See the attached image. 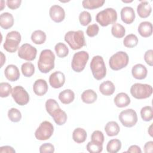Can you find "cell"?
<instances>
[{"instance_id":"1","label":"cell","mask_w":153,"mask_h":153,"mask_svg":"<svg viewBox=\"0 0 153 153\" xmlns=\"http://www.w3.org/2000/svg\"><path fill=\"white\" fill-rule=\"evenodd\" d=\"M55 55L50 49L41 51L38 61V68L42 73H48L54 67Z\"/></svg>"},{"instance_id":"2","label":"cell","mask_w":153,"mask_h":153,"mask_svg":"<svg viewBox=\"0 0 153 153\" xmlns=\"http://www.w3.org/2000/svg\"><path fill=\"white\" fill-rule=\"evenodd\" d=\"M65 41L74 50H78L86 45L84 32L81 30H70L65 35Z\"/></svg>"},{"instance_id":"3","label":"cell","mask_w":153,"mask_h":153,"mask_svg":"<svg viewBox=\"0 0 153 153\" xmlns=\"http://www.w3.org/2000/svg\"><path fill=\"white\" fill-rule=\"evenodd\" d=\"M90 69L94 78L97 80L103 79L106 74V68L103 59L100 56L93 57L90 64Z\"/></svg>"},{"instance_id":"4","label":"cell","mask_w":153,"mask_h":153,"mask_svg":"<svg viewBox=\"0 0 153 153\" xmlns=\"http://www.w3.org/2000/svg\"><path fill=\"white\" fill-rule=\"evenodd\" d=\"M96 20L102 26H107L116 22L117 13L112 8H106L97 14Z\"/></svg>"},{"instance_id":"5","label":"cell","mask_w":153,"mask_h":153,"mask_svg":"<svg viewBox=\"0 0 153 153\" xmlns=\"http://www.w3.org/2000/svg\"><path fill=\"white\" fill-rule=\"evenodd\" d=\"M129 57L128 54L122 51H118L114 54L109 60V65L114 71L120 70L128 63Z\"/></svg>"},{"instance_id":"6","label":"cell","mask_w":153,"mask_h":153,"mask_svg":"<svg viewBox=\"0 0 153 153\" xmlns=\"http://www.w3.org/2000/svg\"><path fill=\"white\" fill-rule=\"evenodd\" d=\"M130 91L131 94L134 98L137 99H143L151 96L153 89L151 85L135 83L131 85Z\"/></svg>"},{"instance_id":"7","label":"cell","mask_w":153,"mask_h":153,"mask_svg":"<svg viewBox=\"0 0 153 153\" xmlns=\"http://www.w3.org/2000/svg\"><path fill=\"white\" fill-rule=\"evenodd\" d=\"M21 38V35L18 31L13 30L8 32L3 44L4 48L10 53L16 52L19 48Z\"/></svg>"},{"instance_id":"8","label":"cell","mask_w":153,"mask_h":153,"mask_svg":"<svg viewBox=\"0 0 153 153\" xmlns=\"http://www.w3.org/2000/svg\"><path fill=\"white\" fill-rule=\"evenodd\" d=\"M89 59V55L87 51H80L75 53L72 57L71 67L76 72L83 71Z\"/></svg>"},{"instance_id":"9","label":"cell","mask_w":153,"mask_h":153,"mask_svg":"<svg viewBox=\"0 0 153 153\" xmlns=\"http://www.w3.org/2000/svg\"><path fill=\"white\" fill-rule=\"evenodd\" d=\"M53 132L54 127L53 124L48 121H44L36 130L35 136L38 140H45L50 139Z\"/></svg>"},{"instance_id":"10","label":"cell","mask_w":153,"mask_h":153,"mask_svg":"<svg viewBox=\"0 0 153 153\" xmlns=\"http://www.w3.org/2000/svg\"><path fill=\"white\" fill-rule=\"evenodd\" d=\"M118 118L123 126L126 127H131L135 126L137 122V114L133 109L122 111L118 115Z\"/></svg>"},{"instance_id":"11","label":"cell","mask_w":153,"mask_h":153,"mask_svg":"<svg viewBox=\"0 0 153 153\" xmlns=\"http://www.w3.org/2000/svg\"><path fill=\"white\" fill-rule=\"evenodd\" d=\"M11 95L16 103L20 106L26 105L29 101L28 93L21 85L15 86L12 90Z\"/></svg>"},{"instance_id":"12","label":"cell","mask_w":153,"mask_h":153,"mask_svg":"<svg viewBox=\"0 0 153 153\" xmlns=\"http://www.w3.org/2000/svg\"><path fill=\"white\" fill-rule=\"evenodd\" d=\"M37 50L32 45L26 43L22 45L18 50V56L20 59L32 61L36 56Z\"/></svg>"},{"instance_id":"13","label":"cell","mask_w":153,"mask_h":153,"mask_svg":"<svg viewBox=\"0 0 153 153\" xmlns=\"http://www.w3.org/2000/svg\"><path fill=\"white\" fill-rule=\"evenodd\" d=\"M65 82V76L61 71H55L50 75L49 83L53 88H60L63 85Z\"/></svg>"},{"instance_id":"14","label":"cell","mask_w":153,"mask_h":153,"mask_svg":"<svg viewBox=\"0 0 153 153\" xmlns=\"http://www.w3.org/2000/svg\"><path fill=\"white\" fill-rule=\"evenodd\" d=\"M49 14L52 20L56 23L62 22L65 17V12L64 9L59 5H52L50 8Z\"/></svg>"},{"instance_id":"15","label":"cell","mask_w":153,"mask_h":153,"mask_svg":"<svg viewBox=\"0 0 153 153\" xmlns=\"http://www.w3.org/2000/svg\"><path fill=\"white\" fill-rule=\"evenodd\" d=\"M120 14L122 21L126 24L132 23L136 17L133 8L128 6L123 7L121 10Z\"/></svg>"},{"instance_id":"16","label":"cell","mask_w":153,"mask_h":153,"mask_svg":"<svg viewBox=\"0 0 153 153\" xmlns=\"http://www.w3.org/2000/svg\"><path fill=\"white\" fill-rule=\"evenodd\" d=\"M4 74L5 77L10 81H16L20 78V72L14 65H8L4 70Z\"/></svg>"},{"instance_id":"17","label":"cell","mask_w":153,"mask_h":153,"mask_svg":"<svg viewBox=\"0 0 153 153\" xmlns=\"http://www.w3.org/2000/svg\"><path fill=\"white\" fill-rule=\"evenodd\" d=\"M131 74L134 78L137 79H143L146 77L148 71L143 65L138 63L133 66Z\"/></svg>"},{"instance_id":"18","label":"cell","mask_w":153,"mask_h":153,"mask_svg":"<svg viewBox=\"0 0 153 153\" xmlns=\"http://www.w3.org/2000/svg\"><path fill=\"white\" fill-rule=\"evenodd\" d=\"M48 87L45 80L43 79H36L33 85L34 93L39 96L44 95L48 91Z\"/></svg>"},{"instance_id":"19","label":"cell","mask_w":153,"mask_h":153,"mask_svg":"<svg viewBox=\"0 0 153 153\" xmlns=\"http://www.w3.org/2000/svg\"><path fill=\"white\" fill-rule=\"evenodd\" d=\"M152 7L146 1H142L137 7V13L141 18H146L151 13Z\"/></svg>"},{"instance_id":"20","label":"cell","mask_w":153,"mask_h":153,"mask_svg":"<svg viewBox=\"0 0 153 153\" xmlns=\"http://www.w3.org/2000/svg\"><path fill=\"white\" fill-rule=\"evenodd\" d=\"M13 16L8 12L3 13L0 15V26L2 28L8 29L13 26Z\"/></svg>"},{"instance_id":"21","label":"cell","mask_w":153,"mask_h":153,"mask_svg":"<svg viewBox=\"0 0 153 153\" xmlns=\"http://www.w3.org/2000/svg\"><path fill=\"white\" fill-rule=\"evenodd\" d=\"M114 103L118 108H124L130 103V98L124 92L118 93L114 98Z\"/></svg>"},{"instance_id":"22","label":"cell","mask_w":153,"mask_h":153,"mask_svg":"<svg viewBox=\"0 0 153 153\" xmlns=\"http://www.w3.org/2000/svg\"><path fill=\"white\" fill-rule=\"evenodd\" d=\"M137 30L142 37H149L152 34V25L150 22H142L139 24Z\"/></svg>"},{"instance_id":"23","label":"cell","mask_w":153,"mask_h":153,"mask_svg":"<svg viewBox=\"0 0 153 153\" xmlns=\"http://www.w3.org/2000/svg\"><path fill=\"white\" fill-rule=\"evenodd\" d=\"M54 121V122L59 126L63 125L67 120V115L66 112L59 108L55 109L50 115Z\"/></svg>"},{"instance_id":"24","label":"cell","mask_w":153,"mask_h":153,"mask_svg":"<svg viewBox=\"0 0 153 153\" xmlns=\"http://www.w3.org/2000/svg\"><path fill=\"white\" fill-rule=\"evenodd\" d=\"M115 90V87L114 83L111 81H105L102 82L99 85V91L105 96L112 95Z\"/></svg>"},{"instance_id":"25","label":"cell","mask_w":153,"mask_h":153,"mask_svg":"<svg viewBox=\"0 0 153 153\" xmlns=\"http://www.w3.org/2000/svg\"><path fill=\"white\" fill-rule=\"evenodd\" d=\"M74 92L71 89L64 90L59 94V99L63 104H69L74 101Z\"/></svg>"},{"instance_id":"26","label":"cell","mask_w":153,"mask_h":153,"mask_svg":"<svg viewBox=\"0 0 153 153\" xmlns=\"http://www.w3.org/2000/svg\"><path fill=\"white\" fill-rule=\"evenodd\" d=\"M105 130L108 136H114L119 133L120 128L117 122L111 121L106 123L105 126Z\"/></svg>"},{"instance_id":"27","label":"cell","mask_w":153,"mask_h":153,"mask_svg":"<svg viewBox=\"0 0 153 153\" xmlns=\"http://www.w3.org/2000/svg\"><path fill=\"white\" fill-rule=\"evenodd\" d=\"M81 97L83 102L87 104H90L94 103L97 100V95L93 90L88 89L82 92Z\"/></svg>"},{"instance_id":"28","label":"cell","mask_w":153,"mask_h":153,"mask_svg":"<svg viewBox=\"0 0 153 153\" xmlns=\"http://www.w3.org/2000/svg\"><path fill=\"white\" fill-rule=\"evenodd\" d=\"M87 138L86 131L81 127L76 128L72 133V139L77 143H81L85 141Z\"/></svg>"},{"instance_id":"29","label":"cell","mask_w":153,"mask_h":153,"mask_svg":"<svg viewBox=\"0 0 153 153\" xmlns=\"http://www.w3.org/2000/svg\"><path fill=\"white\" fill-rule=\"evenodd\" d=\"M46 34L41 30H35L31 35V39L35 44H42L46 40Z\"/></svg>"},{"instance_id":"30","label":"cell","mask_w":153,"mask_h":153,"mask_svg":"<svg viewBox=\"0 0 153 153\" xmlns=\"http://www.w3.org/2000/svg\"><path fill=\"white\" fill-rule=\"evenodd\" d=\"M121 148V142L118 139L110 140L106 145V150L109 153H117Z\"/></svg>"},{"instance_id":"31","label":"cell","mask_w":153,"mask_h":153,"mask_svg":"<svg viewBox=\"0 0 153 153\" xmlns=\"http://www.w3.org/2000/svg\"><path fill=\"white\" fill-rule=\"evenodd\" d=\"M105 2V0H83L82 4L84 8L93 10L102 7Z\"/></svg>"},{"instance_id":"32","label":"cell","mask_w":153,"mask_h":153,"mask_svg":"<svg viewBox=\"0 0 153 153\" xmlns=\"http://www.w3.org/2000/svg\"><path fill=\"white\" fill-rule=\"evenodd\" d=\"M111 33L114 37L121 38L126 33V29L122 25L118 23H115L111 27Z\"/></svg>"},{"instance_id":"33","label":"cell","mask_w":153,"mask_h":153,"mask_svg":"<svg viewBox=\"0 0 153 153\" xmlns=\"http://www.w3.org/2000/svg\"><path fill=\"white\" fill-rule=\"evenodd\" d=\"M54 50L57 56L60 58L65 57L68 55L69 53V49L68 47L63 42H59L56 44Z\"/></svg>"},{"instance_id":"34","label":"cell","mask_w":153,"mask_h":153,"mask_svg":"<svg viewBox=\"0 0 153 153\" xmlns=\"http://www.w3.org/2000/svg\"><path fill=\"white\" fill-rule=\"evenodd\" d=\"M138 38L134 34L127 35L123 40V44L128 48H133L137 45Z\"/></svg>"},{"instance_id":"35","label":"cell","mask_w":153,"mask_h":153,"mask_svg":"<svg viewBox=\"0 0 153 153\" xmlns=\"http://www.w3.org/2000/svg\"><path fill=\"white\" fill-rule=\"evenodd\" d=\"M22 74L26 77H30L35 72V66L30 62H26L21 66Z\"/></svg>"},{"instance_id":"36","label":"cell","mask_w":153,"mask_h":153,"mask_svg":"<svg viewBox=\"0 0 153 153\" xmlns=\"http://www.w3.org/2000/svg\"><path fill=\"white\" fill-rule=\"evenodd\" d=\"M140 115L145 121H150L153 118V110L151 106H145L140 110Z\"/></svg>"},{"instance_id":"37","label":"cell","mask_w":153,"mask_h":153,"mask_svg":"<svg viewBox=\"0 0 153 153\" xmlns=\"http://www.w3.org/2000/svg\"><path fill=\"white\" fill-rule=\"evenodd\" d=\"M87 150L91 153H100L103 150V144L91 140L86 146Z\"/></svg>"},{"instance_id":"38","label":"cell","mask_w":153,"mask_h":153,"mask_svg":"<svg viewBox=\"0 0 153 153\" xmlns=\"http://www.w3.org/2000/svg\"><path fill=\"white\" fill-rule=\"evenodd\" d=\"M8 117L12 122L17 123L20 121L22 118V114L17 108H12L8 111Z\"/></svg>"},{"instance_id":"39","label":"cell","mask_w":153,"mask_h":153,"mask_svg":"<svg viewBox=\"0 0 153 153\" xmlns=\"http://www.w3.org/2000/svg\"><path fill=\"white\" fill-rule=\"evenodd\" d=\"M11 85L8 82H1L0 84V96L1 97H7L12 91Z\"/></svg>"},{"instance_id":"40","label":"cell","mask_w":153,"mask_h":153,"mask_svg":"<svg viewBox=\"0 0 153 153\" xmlns=\"http://www.w3.org/2000/svg\"><path fill=\"white\" fill-rule=\"evenodd\" d=\"M79 21L81 25L87 26L91 22V16L87 11H82L79 15Z\"/></svg>"},{"instance_id":"41","label":"cell","mask_w":153,"mask_h":153,"mask_svg":"<svg viewBox=\"0 0 153 153\" xmlns=\"http://www.w3.org/2000/svg\"><path fill=\"white\" fill-rule=\"evenodd\" d=\"M60 108L58 103L56 100L53 99H48L45 102V109L47 112L51 115V113L56 109Z\"/></svg>"},{"instance_id":"42","label":"cell","mask_w":153,"mask_h":153,"mask_svg":"<svg viewBox=\"0 0 153 153\" xmlns=\"http://www.w3.org/2000/svg\"><path fill=\"white\" fill-rule=\"evenodd\" d=\"M99 31V27L97 24H92L89 25L86 30L87 35L90 37L96 36Z\"/></svg>"},{"instance_id":"43","label":"cell","mask_w":153,"mask_h":153,"mask_svg":"<svg viewBox=\"0 0 153 153\" xmlns=\"http://www.w3.org/2000/svg\"><path fill=\"white\" fill-rule=\"evenodd\" d=\"M91 140L103 144L104 142V135L101 131L95 130L92 133L91 135Z\"/></svg>"},{"instance_id":"44","label":"cell","mask_w":153,"mask_h":153,"mask_svg":"<svg viewBox=\"0 0 153 153\" xmlns=\"http://www.w3.org/2000/svg\"><path fill=\"white\" fill-rule=\"evenodd\" d=\"M39 152L41 153H52L54 152V146L50 143H45L39 147Z\"/></svg>"},{"instance_id":"45","label":"cell","mask_w":153,"mask_h":153,"mask_svg":"<svg viewBox=\"0 0 153 153\" xmlns=\"http://www.w3.org/2000/svg\"><path fill=\"white\" fill-rule=\"evenodd\" d=\"M152 54H153V50L152 49L147 50L144 54V60L145 62L151 66L153 65Z\"/></svg>"},{"instance_id":"46","label":"cell","mask_w":153,"mask_h":153,"mask_svg":"<svg viewBox=\"0 0 153 153\" xmlns=\"http://www.w3.org/2000/svg\"><path fill=\"white\" fill-rule=\"evenodd\" d=\"M21 2V0H7V5L9 8L11 10H15L20 6Z\"/></svg>"},{"instance_id":"47","label":"cell","mask_w":153,"mask_h":153,"mask_svg":"<svg viewBox=\"0 0 153 153\" xmlns=\"http://www.w3.org/2000/svg\"><path fill=\"white\" fill-rule=\"evenodd\" d=\"M153 151V142L148 141L144 145V152L145 153H152Z\"/></svg>"},{"instance_id":"48","label":"cell","mask_w":153,"mask_h":153,"mask_svg":"<svg viewBox=\"0 0 153 153\" xmlns=\"http://www.w3.org/2000/svg\"><path fill=\"white\" fill-rule=\"evenodd\" d=\"M1 153H15L14 149L10 146H3L0 148Z\"/></svg>"},{"instance_id":"49","label":"cell","mask_w":153,"mask_h":153,"mask_svg":"<svg viewBox=\"0 0 153 153\" xmlns=\"http://www.w3.org/2000/svg\"><path fill=\"white\" fill-rule=\"evenodd\" d=\"M126 152H136V153H141L142 151L140 148L136 145H133L130 146Z\"/></svg>"},{"instance_id":"50","label":"cell","mask_w":153,"mask_h":153,"mask_svg":"<svg viewBox=\"0 0 153 153\" xmlns=\"http://www.w3.org/2000/svg\"><path fill=\"white\" fill-rule=\"evenodd\" d=\"M0 53H1V68L5 62V56L2 51H1Z\"/></svg>"},{"instance_id":"51","label":"cell","mask_w":153,"mask_h":153,"mask_svg":"<svg viewBox=\"0 0 153 153\" xmlns=\"http://www.w3.org/2000/svg\"><path fill=\"white\" fill-rule=\"evenodd\" d=\"M152 124H151V126H149V128H148V133H149V135L152 137Z\"/></svg>"},{"instance_id":"52","label":"cell","mask_w":153,"mask_h":153,"mask_svg":"<svg viewBox=\"0 0 153 153\" xmlns=\"http://www.w3.org/2000/svg\"><path fill=\"white\" fill-rule=\"evenodd\" d=\"M0 3H1V11H2V10H3V8H4V4H5V1H2V0H1V2H0Z\"/></svg>"},{"instance_id":"53","label":"cell","mask_w":153,"mask_h":153,"mask_svg":"<svg viewBox=\"0 0 153 153\" xmlns=\"http://www.w3.org/2000/svg\"><path fill=\"white\" fill-rule=\"evenodd\" d=\"M123 2H131L133 1H122Z\"/></svg>"}]
</instances>
